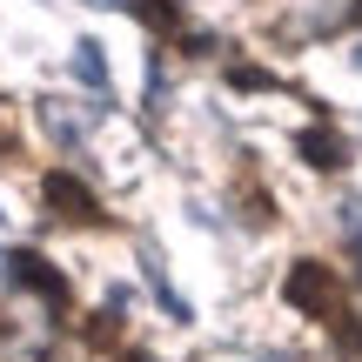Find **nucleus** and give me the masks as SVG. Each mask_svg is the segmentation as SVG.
<instances>
[{
    "instance_id": "1",
    "label": "nucleus",
    "mask_w": 362,
    "mask_h": 362,
    "mask_svg": "<svg viewBox=\"0 0 362 362\" xmlns=\"http://www.w3.org/2000/svg\"><path fill=\"white\" fill-rule=\"evenodd\" d=\"M282 302L288 309H302V315H315V322H342V275L329 269V262H315V255H302L296 269L282 275Z\"/></svg>"
},
{
    "instance_id": "2",
    "label": "nucleus",
    "mask_w": 362,
    "mask_h": 362,
    "mask_svg": "<svg viewBox=\"0 0 362 362\" xmlns=\"http://www.w3.org/2000/svg\"><path fill=\"white\" fill-rule=\"evenodd\" d=\"M0 269H7L21 288H34V296L47 302L54 315H67V309H74V288H67V275L54 269V262L40 255V248H7V255H0Z\"/></svg>"
},
{
    "instance_id": "3",
    "label": "nucleus",
    "mask_w": 362,
    "mask_h": 362,
    "mask_svg": "<svg viewBox=\"0 0 362 362\" xmlns=\"http://www.w3.org/2000/svg\"><path fill=\"white\" fill-rule=\"evenodd\" d=\"M40 202H47V215L74 221V228H101V221H107V208L94 202V188L81 175H67V168H54L47 181H40Z\"/></svg>"
},
{
    "instance_id": "4",
    "label": "nucleus",
    "mask_w": 362,
    "mask_h": 362,
    "mask_svg": "<svg viewBox=\"0 0 362 362\" xmlns=\"http://www.w3.org/2000/svg\"><path fill=\"white\" fill-rule=\"evenodd\" d=\"M296 155L309 161V168H342V161H349V148H342L336 128H309V134L296 141Z\"/></svg>"
},
{
    "instance_id": "5",
    "label": "nucleus",
    "mask_w": 362,
    "mask_h": 362,
    "mask_svg": "<svg viewBox=\"0 0 362 362\" xmlns=\"http://www.w3.org/2000/svg\"><path fill=\"white\" fill-rule=\"evenodd\" d=\"M115 342H121V302H107V309L88 322V349H115Z\"/></svg>"
},
{
    "instance_id": "6",
    "label": "nucleus",
    "mask_w": 362,
    "mask_h": 362,
    "mask_svg": "<svg viewBox=\"0 0 362 362\" xmlns=\"http://www.w3.org/2000/svg\"><path fill=\"white\" fill-rule=\"evenodd\" d=\"M134 13H141L155 34H175V27H181V7H175V0H134Z\"/></svg>"
},
{
    "instance_id": "7",
    "label": "nucleus",
    "mask_w": 362,
    "mask_h": 362,
    "mask_svg": "<svg viewBox=\"0 0 362 362\" xmlns=\"http://www.w3.org/2000/svg\"><path fill=\"white\" fill-rule=\"evenodd\" d=\"M74 74L88 81V88H101V81H107V67H101V47H94V40H81V47H74Z\"/></svg>"
},
{
    "instance_id": "8",
    "label": "nucleus",
    "mask_w": 362,
    "mask_h": 362,
    "mask_svg": "<svg viewBox=\"0 0 362 362\" xmlns=\"http://www.w3.org/2000/svg\"><path fill=\"white\" fill-rule=\"evenodd\" d=\"M228 88H242V94H262V88H275V81L262 74V67H248V61H235V67H228Z\"/></svg>"
},
{
    "instance_id": "9",
    "label": "nucleus",
    "mask_w": 362,
    "mask_h": 362,
    "mask_svg": "<svg viewBox=\"0 0 362 362\" xmlns=\"http://www.w3.org/2000/svg\"><path fill=\"white\" fill-rule=\"evenodd\" d=\"M356 27H362V0H356Z\"/></svg>"
},
{
    "instance_id": "10",
    "label": "nucleus",
    "mask_w": 362,
    "mask_h": 362,
    "mask_svg": "<svg viewBox=\"0 0 362 362\" xmlns=\"http://www.w3.org/2000/svg\"><path fill=\"white\" fill-rule=\"evenodd\" d=\"M128 362H141V356H128Z\"/></svg>"
}]
</instances>
